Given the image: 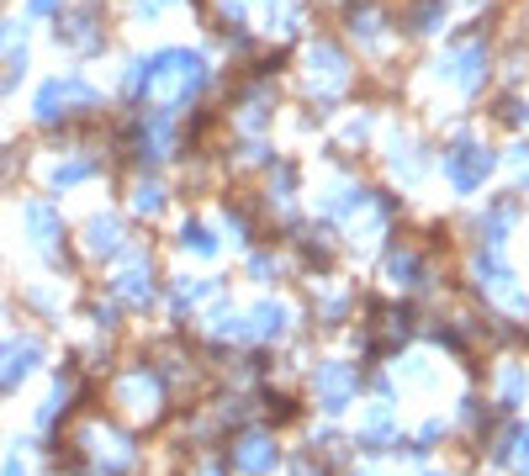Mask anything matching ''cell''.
<instances>
[{"instance_id":"cell-1","label":"cell","mask_w":529,"mask_h":476,"mask_svg":"<svg viewBox=\"0 0 529 476\" xmlns=\"http://www.w3.org/2000/svg\"><path fill=\"white\" fill-rule=\"evenodd\" d=\"M487 165H492V159H487L482 149H456V154H450V175H456V185H461V191H471V185L482 180V170H487Z\"/></svg>"},{"instance_id":"cell-2","label":"cell","mask_w":529,"mask_h":476,"mask_svg":"<svg viewBox=\"0 0 529 476\" xmlns=\"http://www.w3.org/2000/svg\"><path fill=\"white\" fill-rule=\"evenodd\" d=\"M276 466V450H270V439H243L238 445V472H270Z\"/></svg>"},{"instance_id":"cell-3","label":"cell","mask_w":529,"mask_h":476,"mask_svg":"<svg viewBox=\"0 0 529 476\" xmlns=\"http://www.w3.org/2000/svg\"><path fill=\"white\" fill-rule=\"evenodd\" d=\"M185 243H196V249H201V254H207V249H212V238H207V228H185Z\"/></svg>"},{"instance_id":"cell-4","label":"cell","mask_w":529,"mask_h":476,"mask_svg":"<svg viewBox=\"0 0 529 476\" xmlns=\"http://www.w3.org/2000/svg\"><path fill=\"white\" fill-rule=\"evenodd\" d=\"M514 445H519V472H529V429H519V439H514Z\"/></svg>"}]
</instances>
